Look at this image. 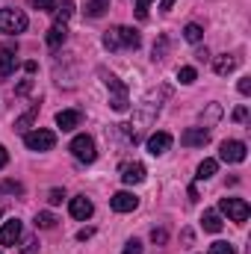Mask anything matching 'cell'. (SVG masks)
<instances>
[{"label":"cell","mask_w":251,"mask_h":254,"mask_svg":"<svg viewBox=\"0 0 251 254\" xmlns=\"http://www.w3.org/2000/svg\"><path fill=\"white\" fill-rule=\"evenodd\" d=\"M142 45V36L130 27H110L104 33V48L107 51H136Z\"/></svg>","instance_id":"cell-1"},{"label":"cell","mask_w":251,"mask_h":254,"mask_svg":"<svg viewBox=\"0 0 251 254\" xmlns=\"http://www.w3.org/2000/svg\"><path fill=\"white\" fill-rule=\"evenodd\" d=\"M101 77H104V86L113 92V98H110V104H113V110L116 113H125L127 107H130V98H127V86L116 77V74H110V71H104L101 68Z\"/></svg>","instance_id":"cell-2"},{"label":"cell","mask_w":251,"mask_h":254,"mask_svg":"<svg viewBox=\"0 0 251 254\" xmlns=\"http://www.w3.org/2000/svg\"><path fill=\"white\" fill-rule=\"evenodd\" d=\"M24 145L30 151H51L57 145V133L54 130H45V127H36V130H27L24 133Z\"/></svg>","instance_id":"cell-3"},{"label":"cell","mask_w":251,"mask_h":254,"mask_svg":"<svg viewBox=\"0 0 251 254\" xmlns=\"http://www.w3.org/2000/svg\"><path fill=\"white\" fill-rule=\"evenodd\" d=\"M219 210H222L231 222H237V225L249 222V213H251V207L243 198H222V201H219Z\"/></svg>","instance_id":"cell-4"},{"label":"cell","mask_w":251,"mask_h":254,"mask_svg":"<svg viewBox=\"0 0 251 254\" xmlns=\"http://www.w3.org/2000/svg\"><path fill=\"white\" fill-rule=\"evenodd\" d=\"M27 24L30 21L21 9H0V33H24Z\"/></svg>","instance_id":"cell-5"},{"label":"cell","mask_w":251,"mask_h":254,"mask_svg":"<svg viewBox=\"0 0 251 254\" xmlns=\"http://www.w3.org/2000/svg\"><path fill=\"white\" fill-rule=\"evenodd\" d=\"M71 154H74V160H80V163H95V157H98V151H95V139L86 136V133L74 136V142H71Z\"/></svg>","instance_id":"cell-6"},{"label":"cell","mask_w":251,"mask_h":254,"mask_svg":"<svg viewBox=\"0 0 251 254\" xmlns=\"http://www.w3.org/2000/svg\"><path fill=\"white\" fill-rule=\"evenodd\" d=\"M246 142H240V139H228V142H222V148H219V157L225 160V163H243L246 160Z\"/></svg>","instance_id":"cell-7"},{"label":"cell","mask_w":251,"mask_h":254,"mask_svg":"<svg viewBox=\"0 0 251 254\" xmlns=\"http://www.w3.org/2000/svg\"><path fill=\"white\" fill-rule=\"evenodd\" d=\"M172 133H166V130H157V133H151L148 136V154L151 157H163L169 148H172Z\"/></svg>","instance_id":"cell-8"},{"label":"cell","mask_w":251,"mask_h":254,"mask_svg":"<svg viewBox=\"0 0 251 254\" xmlns=\"http://www.w3.org/2000/svg\"><path fill=\"white\" fill-rule=\"evenodd\" d=\"M68 210H71V216H74V219L86 222V219H92V213H95V204H92L86 195H74V198H71V204H68Z\"/></svg>","instance_id":"cell-9"},{"label":"cell","mask_w":251,"mask_h":254,"mask_svg":"<svg viewBox=\"0 0 251 254\" xmlns=\"http://www.w3.org/2000/svg\"><path fill=\"white\" fill-rule=\"evenodd\" d=\"M181 142H184L187 148H204V145L210 142V130H207V127H189V130H184Z\"/></svg>","instance_id":"cell-10"},{"label":"cell","mask_w":251,"mask_h":254,"mask_svg":"<svg viewBox=\"0 0 251 254\" xmlns=\"http://www.w3.org/2000/svg\"><path fill=\"white\" fill-rule=\"evenodd\" d=\"M110 207H113L116 213H133V210L139 207V198H136L133 192H116V195L110 198Z\"/></svg>","instance_id":"cell-11"},{"label":"cell","mask_w":251,"mask_h":254,"mask_svg":"<svg viewBox=\"0 0 251 254\" xmlns=\"http://www.w3.org/2000/svg\"><path fill=\"white\" fill-rule=\"evenodd\" d=\"M145 166L142 163H125L122 166V181H125L127 187H136V184H142L145 181Z\"/></svg>","instance_id":"cell-12"},{"label":"cell","mask_w":251,"mask_h":254,"mask_svg":"<svg viewBox=\"0 0 251 254\" xmlns=\"http://www.w3.org/2000/svg\"><path fill=\"white\" fill-rule=\"evenodd\" d=\"M21 222L18 219H9L3 228H0V246H15L18 240H21Z\"/></svg>","instance_id":"cell-13"},{"label":"cell","mask_w":251,"mask_h":254,"mask_svg":"<svg viewBox=\"0 0 251 254\" xmlns=\"http://www.w3.org/2000/svg\"><path fill=\"white\" fill-rule=\"evenodd\" d=\"M80 122H83L80 110H63V113H57V127L60 130H74V127H80Z\"/></svg>","instance_id":"cell-14"},{"label":"cell","mask_w":251,"mask_h":254,"mask_svg":"<svg viewBox=\"0 0 251 254\" xmlns=\"http://www.w3.org/2000/svg\"><path fill=\"white\" fill-rule=\"evenodd\" d=\"M15 65H18V60H15V48H0V77H9L12 71H15Z\"/></svg>","instance_id":"cell-15"},{"label":"cell","mask_w":251,"mask_h":254,"mask_svg":"<svg viewBox=\"0 0 251 254\" xmlns=\"http://www.w3.org/2000/svg\"><path fill=\"white\" fill-rule=\"evenodd\" d=\"M65 39H68V30H65V24H54L51 30H48V36H45V42H48V48H63Z\"/></svg>","instance_id":"cell-16"},{"label":"cell","mask_w":251,"mask_h":254,"mask_svg":"<svg viewBox=\"0 0 251 254\" xmlns=\"http://www.w3.org/2000/svg\"><path fill=\"white\" fill-rule=\"evenodd\" d=\"M237 65H240V60L237 57H228V54H222V57H216L213 60V68H216V74H231V71H237Z\"/></svg>","instance_id":"cell-17"},{"label":"cell","mask_w":251,"mask_h":254,"mask_svg":"<svg viewBox=\"0 0 251 254\" xmlns=\"http://www.w3.org/2000/svg\"><path fill=\"white\" fill-rule=\"evenodd\" d=\"M36 116H39V104H33V107H30L21 119H15V130H18V133H27V130H30V125L36 122Z\"/></svg>","instance_id":"cell-18"},{"label":"cell","mask_w":251,"mask_h":254,"mask_svg":"<svg viewBox=\"0 0 251 254\" xmlns=\"http://www.w3.org/2000/svg\"><path fill=\"white\" fill-rule=\"evenodd\" d=\"M201 225H204V231H210V234H219V231H222V219H219L216 210H207V213L201 216Z\"/></svg>","instance_id":"cell-19"},{"label":"cell","mask_w":251,"mask_h":254,"mask_svg":"<svg viewBox=\"0 0 251 254\" xmlns=\"http://www.w3.org/2000/svg\"><path fill=\"white\" fill-rule=\"evenodd\" d=\"M110 9V0H86V15L89 18H101Z\"/></svg>","instance_id":"cell-20"},{"label":"cell","mask_w":251,"mask_h":254,"mask_svg":"<svg viewBox=\"0 0 251 254\" xmlns=\"http://www.w3.org/2000/svg\"><path fill=\"white\" fill-rule=\"evenodd\" d=\"M216 169H219L216 160H204V163L198 166V175H195V178H198V181H210V178L216 175Z\"/></svg>","instance_id":"cell-21"},{"label":"cell","mask_w":251,"mask_h":254,"mask_svg":"<svg viewBox=\"0 0 251 254\" xmlns=\"http://www.w3.org/2000/svg\"><path fill=\"white\" fill-rule=\"evenodd\" d=\"M71 15H74V3H71V0H65L63 6H57V9H54V21H57V24H65Z\"/></svg>","instance_id":"cell-22"},{"label":"cell","mask_w":251,"mask_h":254,"mask_svg":"<svg viewBox=\"0 0 251 254\" xmlns=\"http://www.w3.org/2000/svg\"><path fill=\"white\" fill-rule=\"evenodd\" d=\"M201 36H204V30H201L198 24H187V27H184V39L192 42V45H198V42H201Z\"/></svg>","instance_id":"cell-23"},{"label":"cell","mask_w":251,"mask_h":254,"mask_svg":"<svg viewBox=\"0 0 251 254\" xmlns=\"http://www.w3.org/2000/svg\"><path fill=\"white\" fill-rule=\"evenodd\" d=\"M54 225H57V219H54L51 213H39V216H36V228H42V231H51Z\"/></svg>","instance_id":"cell-24"},{"label":"cell","mask_w":251,"mask_h":254,"mask_svg":"<svg viewBox=\"0 0 251 254\" xmlns=\"http://www.w3.org/2000/svg\"><path fill=\"white\" fill-rule=\"evenodd\" d=\"M195 77H198V74H195V68H192V65H184V68L178 71V80H181L184 86H189V83H195Z\"/></svg>","instance_id":"cell-25"},{"label":"cell","mask_w":251,"mask_h":254,"mask_svg":"<svg viewBox=\"0 0 251 254\" xmlns=\"http://www.w3.org/2000/svg\"><path fill=\"white\" fill-rule=\"evenodd\" d=\"M210 254H237V249H234L231 243H222V240H219V243L210 246Z\"/></svg>","instance_id":"cell-26"},{"label":"cell","mask_w":251,"mask_h":254,"mask_svg":"<svg viewBox=\"0 0 251 254\" xmlns=\"http://www.w3.org/2000/svg\"><path fill=\"white\" fill-rule=\"evenodd\" d=\"M33 9H42V12H54L57 9V0H27Z\"/></svg>","instance_id":"cell-27"},{"label":"cell","mask_w":251,"mask_h":254,"mask_svg":"<svg viewBox=\"0 0 251 254\" xmlns=\"http://www.w3.org/2000/svg\"><path fill=\"white\" fill-rule=\"evenodd\" d=\"M148 9H151V0H136V18L139 21L148 18Z\"/></svg>","instance_id":"cell-28"},{"label":"cell","mask_w":251,"mask_h":254,"mask_svg":"<svg viewBox=\"0 0 251 254\" xmlns=\"http://www.w3.org/2000/svg\"><path fill=\"white\" fill-rule=\"evenodd\" d=\"M3 192H15V195H21L24 187H21L18 181H6V184H0V195H3Z\"/></svg>","instance_id":"cell-29"},{"label":"cell","mask_w":251,"mask_h":254,"mask_svg":"<svg viewBox=\"0 0 251 254\" xmlns=\"http://www.w3.org/2000/svg\"><path fill=\"white\" fill-rule=\"evenodd\" d=\"M122 254H142V243H139V240H127Z\"/></svg>","instance_id":"cell-30"},{"label":"cell","mask_w":251,"mask_h":254,"mask_svg":"<svg viewBox=\"0 0 251 254\" xmlns=\"http://www.w3.org/2000/svg\"><path fill=\"white\" fill-rule=\"evenodd\" d=\"M151 240H154L157 246H163V243L169 240V234H166V228H154V231H151Z\"/></svg>","instance_id":"cell-31"},{"label":"cell","mask_w":251,"mask_h":254,"mask_svg":"<svg viewBox=\"0 0 251 254\" xmlns=\"http://www.w3.org/2000/svg\"><path fill=\"white\" fill-rule=\"evenodd\" d=\"M63 198H65L63 190H51L48 192V201H51V204H63Z\"/></svg>","instance_id":"cell-32"},{"label":"cell","mask_w":251,"mask_h":254,"mask_svg":"<svg viewBox=\"0 0 251 254\" xmlns=\"http://www.w3.org/2000/svg\"><path fill=\"white\" fill-rule=\"evenodd\" d=\"M36 252H39V243H36V240H27L24 249H21V254H36Z\"/></svg>","instance_id":"cell-33"},{"label":"cell","mask_w":251,"mask_h":254,"mask_svg":"<svg viewBox=\"0 0 251 254\" xmlns=\"http://www.w3.org/2000/svg\"><path fill=\"white\" fill-rule=\"evenodd\" d=\"M249 119V107H237L234 110V122H246Z\"/></svg>","instance_id":"cell-34"},{"label":"cell","mask_w":251,"mask_h":254,"mask_svg":"<svg viewBox=\"0 0 251 254\" xmlns=\"http://www.w3.org/2000/svg\"><path fill=\"white\" fill-rule=\"evenodd\" d=\"M237 89H240V95H251V77H243Z\"/></svg>","instance_id":"cell-35"},{"label":"cell","mask_w":251,"mask_h":254,"mask_svg":"<svg viewBox=\"0 0 251 254\" xmlns=\"http://www.w3.org/2000/svg\"><path fill=\"white\" fill-rule=\"evenodd\" d=\"M92 234H95V231H92V228H83V231H80V234H77V240H80V243H86V240H89V237H92Z\"/></svg>","instance_id":"cell-36"},{"label":"cell","mask_w":251,"mask_h":254,"mask_svg":"<svg viewBox=\"0 0 251 254\" xmlns=\"http://www.w3.org/2000/svg\"><path fill=\"white\" fill-rule=\"evenodd\" d=\"M6 163H9V151H6V148H3V145H0V169H3V166H6Z\"/></svg>","instance_id":"cell-37"},{"label":"cell","mask_w":251,"mask_h":254,"mask_svg":"<svg viewBox=\"0 0 251 254\" xmlns=\"http://www.w3.org/2000/svg\"><path fill=\"white\" fill-rule=\"evenodd\" d=\"M172 6H175V0H160V9H163V12H169Z\"/></svg>","instance_id":"cell-38"},{"label":"cell","mask_w":251,"mask_h":254,"mask_svg":"<svg viewBox=\"0 0 251 254\" xmlns=\"http://www.w3.org/2000/svg\"><path fill=\"white\" fill-rule=\"evenodd\" d=\"M0 213H3V207H0Z\"/></svg>","instance_id":"cell-39"}]
</instances>
